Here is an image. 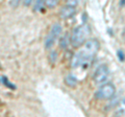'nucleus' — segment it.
Returning a JSON list of instances; mask_svg holds the SVG:
<instances>
[{
	"label": "nucleus",
	"instance_id": "18",
	"mask_svg": "<svg viewBox=\"0 0 125 117\" xmlns=\"http://www.w3.org/2000/svg\"><path fill=\"white\" fill-rule=\"evenodd\" d=\"M124 4H125V0H120V5L123 6Z\"/></svg>",
	"mask_w": 125,
	"mask_h": 117
},
{
	"label": "nucleus",
	"instance_id": "2",
	"mask_svg": "<svg viewBox=\"0 0 125 117\" xmlns=\"http://www.w3.org/2000/svg\"><path fill=\"white\" fill-rule=\"evenodd\" d=\"M116 93V87L113 83H103L95 93V97L100 100L111 99Z\"/></svg>",
	"mask_w": 125,
	"mask_h": 117
},
{
	"label": "nucleus",
	"instance_id": "11",
	"mask_svg": "<svg viewBox=\"0 0 125 117\" xmlns=\"http://www.w3.org/2000/svg\"><path fill=\"white\" fill-rule=\"evenodd\" d=\"M56 61H57V51L52 50V51L49 53V62L51 65H54L56 63Z\"/></svg>",
	"mask_w": 125,
	"mask_h": 117
},
{
	"label": "nucleus",
	"instance_id": "19",
	"mask_svg": "<svg viewBox=\"0 0 125 117\" xmlns=\"http://www.w3.org/2000/svg\"><path fill=\"white\" fill-rule=\"evenodd\" d=\"M123 38H124V40H125V29L123 30Z\"/></svg>",
	"mask_w": 125,
	"mask_h": 117
},
{
	"label": "nucleus",
	"instance_id": "10",
	"mask_svg": "<svg viewBox=\"0 0 125 117\" xmlns=\"http://www.w3.org/2000/svg\"><path fill=\"white\" fill-rule=\"evenodd\" d=\"M70 43H71V37L69 38L68 35H65V36H62L60 39V47L62 49H66Z\"/></svg>",
	"mask_w": 125,
	"mask_h": 117
},
{
	"label": "nucleus",
	"instance_id": "5",
	"mask_svg": "<svg viewBox=\"0 0 125 117\" xmlns=\"http://www.w3.org/2000/svg\"><path fill=\"white\" fill-rule=\"evenodd\" d=\"M108 68L106 65H100L98 68L95 70L94 72V75H93V81L96 85H100V84H103L106 79L108 77Z\"/></svg>",
	"mask_w": 125,
	"mask_h": 117
},
{
	"label": "nucleus",
	"instance_id": "15",
	"mask_svg": "<svg viewBox=\"0 0 125 117\" xmlns=\"http://www.w3.org/2000/svg\"><path fill=\"white\" fill-rule=\"evenodd\" d=\"M65 3L66 5L76 7L78 5V3H79V0H65Z\"/></svg>",
	"mask_w": 125,
	"mask_h": 117
},
{
	"label": "nucleus",
	"instance_id": "3",
	"mask_svg": "<svg viewBox=\"0 0 125 117\" xmlns=\"http://www.w3.org/2000/svg\"><path fill=\"white\" fill-rule=\"evenodd\" d=\"M62 28L61 24L58 23H54L52 24L51 28H50L48 35L45 39V43H44V46L46 49H50L54 45V42H55L58 38L61 37L62 35Z\"/></svg>",
	"mask_w": 125,
	"mask_h": 117
},
{
	"label": "nucleus",
	"instance_id": "17",
	"mask_svg": "<svg viewBox=\"0 0 125 117\" xmlns=\"http://www.w3.org/2000/svg\"><path fill=\"white\" fill-rule=\"evenodd\" d=\"M33 0H23V5L24 6H30L32 4Z\"/></svg>",
	"mask_w": 125,
	"mask_h": 117
},
{
	"label": "nucleus",
	"instance_id": "7",
	"mask_svg": "<svg viewBox=\"0 0 125 117\" xmlns=\"http://www.w3.org/2000/svg\"><path fill=\"white\" fill-rule=\"evenodd\" d=\"M65 84L70 88H75L78 84V81L73 74H68L65 77Z\"/></svg>",
	"mask_w": 125,
	"mask_h": 117
},
{
	"label": "nucleus",
	"instance_id": "13",
	"mask_svg": "<svg viewBox=\"0 0 125 117\" xmlns=\"http://www.w3.org/2000/svg\"><path fill=\"white\" fill-rule=\"evenodd\" d=\"M1 82H2V84L4 85V86H6L7 88H10V89H16V86L15 85H13V84H10V82L7 80V77L6 76H1Z\"/></svg>",
	"mask_w": 125,
	"mask_h": 117
},
{
	"label": "nucleus",
	"instance_id": "12",
	"mask_svg": "<svg viewBox=\"0 0 125 117\" xmlns=\"http://www.w3.org/2000/svg\"><path fill=\"white\" fill-rule=\"evenodd\" d=\"M58 2H60V0H45L46 6L48 9H54V7H56Z\"/></svg>",
	"mask_w": 125,
	"mask_h": 117
},
{
	"label": "nucleus",
	"instance_id": "1",
	"mask_svg": "<svg viewBox=\"0 0 125 117\" xmlns=\"http://www.w3.org/2000/svg\"><path fill=\"white\" fill-rule=\"evenodd\" d=\"M90 32H91V28L87 23L75 27L71 35V45L75 48L81 47L87 42V38L89 37Z\"/></svg>",
	"mask_w": 125,
	"mask_h": 117
},
{
	"label": "nucleus",
	"instance_id": "4",
	"mask_svg": "<svg viewBox=\"0 0 125 117\" xmlns=\"http://www.w3.org/2000/svg\"><path fill=\"white\" fill-rule=\"evenodd\" d=\"M99 49H100V44H99L98 40L91 39V40H88L83 45V49L81 50H83L85 58H87L89 61H93L94 57L99 51Z\"/></svg>",
	"mask_w": 125,
	"mask_h": 117
},
{
	"label": "nucleus",
	"instance_id": "14",
	"mask_svg": "<svg viewBox=\"0 0 125 117\" xmlns=\"http://www.w3.org/2000/svg\"><path fill=\"white\" fill-rule=\"evenodd\" d=\"M117 57H118V60L120 62H124L125 61V52L123 49H119L117 51Z\"/></svg>",
	"mask_w": 125,
	"mask_h": 117
},
{
	"label": "nucleus",
	"instance_id": "6",
	"mask_svg": "<svg viewBox=\"0 0 125 117\" xmlns=\"http://www.w3.org/2000/svg\"><path fill=\"white\" fill-rule=\"evenodd\" d=\"M75 14H76V9L74 6L66 5L60 10V18L62 19V20H67V19L72 18Z\"/></svg>",
	"mask_w": 125,
	"mask_h": 117
},
{
	"label": "nucleus",
	"instance_id": "8",
	"mask_svg": "<svg viewBox=\"0 0 125 117\" xmlns=\"http://www.w3.org/2000/svg\"><path fill=\"white\" fill-rule=\"evenodd\" d=\"M116 116H124L125 115V97L119 101V105L117 106V109L115 111Z\"/></svg>",
	"mask_w": 125,
	"mask_h": 117
},
{
	"label": "nucleus",
	"instance_id": "16",
	"mask_svg": "<svg viewBox=\"0 0 125 117\" xmlns=\"http://www.w3.org/2000/svg\"><path fill=\"white\" fill-rule=\"evenodd\" d=\"M20 1L21 0H10L9 1V4L10 7H13V9H16V7H18V5L20 4Z\"/></svg>",
	"mask_w": 125,
	"mask_h": 117
},
{
	"label": "nucleus",
	"instance_id": "9",
	"mask_svg": "<svg viewBox=\"0 0 125 117\" xmlns=\"http://www.w3.org/2000/svg\"><path fill=\"white\" fill-rule=\"evenodd\" d=\"M45 6H46L45 0H36L34 5H33V11L40 13V12H43L45 10Z\"/></svg>",
	"mask_w": 125,
	"mask_h": 117
}]
</instances>
